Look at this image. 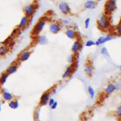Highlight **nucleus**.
I'll return each instance as SVG.
<instances>
[{
  "mask_svg": "<svg viewBox=\"0 0 121 121\" xmlns=\"http://www.w3.org/2000/svg\"><path fill=\"white\" fill-rule=\"evenodd\" d=\"M97 26L99 30L106 31L111 26V18L108 15L102 14L97 20Z\"/></svg>",
  "mask_w": 121,
  "mask_h": 121,
  "instance_id": "1",
  "label": "nucleus"
},
{
  "mask_svg": "<svg viewBox=\"0 0 121 121\" xmlns=\"http://www.w3.org/2000/svg\"><path fill=\"white\" fill-rule=\"evenodd\" d=\"M48 18L47 17H43L42 18L40 19L38 21V22L34 26V28L33 29V35H38L44 28L45 26H46V22L48 21Z\"/></svg>",
  "mask_w": 121,
  "mask_h": 121,
  "instance_id": "2",
  "label": "nucleus"
},
{
  "mask_svg": "<svg viewBox=\"0 0 121 121\" xmlns=\"http://www.w3.org/2000/svg\"><path fill=\"white\" fill-rule=\"evenodd\" d=\"M117 8V1L116 0H107L105 5V12L106 15L112 14Z\"/></svg>",
  "mask_w": 121,
  "mask_h": 121,
  "instance_id": "3",
  "label": "nucleus"
},
{
  "mask_svg": "<svg viewBox=\"0 0 121 121\" xmlns=\"http://www.w3.org/2000/svg\"><path fill=\"white\" fill-rule=\"evenodd\" d=\"M37 8V5L35 4H31L27 5L24 8V13L26 16L30 18L34 15Z\"/></svg>",
  "mask_w": 121,
  "mask_h": 121,
  "instance_id": "4",
  "label": "nucleus"
},
{
  "mask_svg": "<svg viewBox=\"0 0 121 121\" xmlns=\"http://www.w3.org/2000/svg\"><path fill=\"white\" fill-rule=\"evenodd\" d=\"M114 39V36L111 34H108L106 36H100L95 41V46H100L106 43L109 42Z\"/></svg>",
  "mask_w": 121,
  "mask_h": 121,
  "instance_id": "5",
  "label": "nucleus"
},
{
  "mask_svg": "<svg viewBox=\"0 0 121 121\" xmlns=\"http://www.w3.org/2000/svg\"><path fill=\"white\" fill-rule=\"evenodd\" d=\"M83 44L82 41L80 40H76L74 41L72 47H71V52L72 54H77L82 48Z\"/></svg>",
  "mask_w": 121,
  "mask_h": 121,
  "instance_id": "6",
  "label": "nucleus"
},
{
  "mask_svg": "<svg viewBox=\"0 0 121 121\" xmlns=\"http://www.w3.org/2000/svg\"><path fill=\"white\" fill-rule=\"evenodd\" d=\"M59 10L64 15H67L71 12V8L69 5L66 2H61L59 4Z\"/></svg>",
  "mask_w": 121,
  "mask_h": 121,
  "instance_id": "7",
  "label": "nucleus"
},
{
  "mask_svg": "<svg viewBox=\"0 0 121 121\" xmlns=\"http://www.w3.org/2000/svg\"><path fill=\"white\" fill-rule=\"evenodd\" d=\"M50 98V91H46V92H44L41 95V97L40 98L39 104H40V106H45L47 104H48Z\"/></svg>",
  "mask_w": 121,
  "mask_h": 121,
  "instance_id": "8",
  "label": "nucleus"
},
{
  "mask_svg": "<svg viewBox=\"0 0 121 121\" xmlns=\"http://www.w3.org/2000/svg\"><path fill=\"white\" fill-rule=\"evenodd\" d=\"M74 67H75V63L73 65H70L67 67L65 71L64 72L63 74H62V78L63 79H68L69 78L72 76L74 71Z\"/></svg>",
  "mask_w": 121,
  "mask_h": 121,
  "instance_id": "9",
  "label": "nucleus"
},
{
  "mask_svg": "<svg viewBox=\"0 0 121 121\" xmlns=\"http://www.w3.org/2000/svg\"><path fill=\"white\" fill-rule=\"evenodd\" d=\"M31 55V52L28 50H26L20 53V55L18 56V59L21 62H24L30 59Z\"/></svg>",
  "mask_w": 121,
  "mask_h": 121,
  "instance_id": "10",
  "label": "nucleus"
},
{
  "mask_svg": "<svg viewBox=\"0 0 121 121\" xmlns=\"http://www.w3.org/2000/svg\"><path fill=\"white\" fill-rule=\"evenodd\" d=\"M49 31L50 33L54 34L59 33L61 30V27L60 25L57 22H53L49 25Z\"/></svg>",
  "mask_w": 121,
  "mask_h": 121,
  "instance_id": "11",
  "label": "nucleus"
},
{
  "mask_svg": "<svg viewBox=\"0 0 121 121\" xmlns=\"http://www.w3.org/2000/svg\"><path fill=\"white\" fill-rule=\"evenodd\" d=\"M115 91H117L115 84L111 82L109 83L107 86H106V87H105V90H104V93L106 95H111L112 93H114Z\"/></svg>",
  "mask_w": 121,
  "mask_h": 121,
  "instance_id": "12",
  "label": "nucleus"
},
{
  "mask_svg": "<svg viewBox=\"0 0 121 121\" xmlns=\"http://www.w3.org/2000/svg\"><path fill=\"white\" fill-rule=\"evenodd\" d=\"M30 18L27 17V16L24 15L21 18V20H20L19 24L18 25V27L20 28V30H24L28 26L30 22Z\"/></svg>",
  "mask_w": 121,
  "mask_h": 121,
  "instance_id": "13",
  "label": "nucleus"
},
{
  "mask_svg": "<svg viewBox=\"0 0 121 121\" xmlns=\"http://www.w3.org/2000/svg\"><path fill=\"white\" fill-rule=\"evenodd\" d=\"M65 35L68 39H70V40H74L75 39H76L78 33L74 28H69L65 31Z\"/></svg>",
  "mask_w": 121,
  "mask_h": 121,
  "instance_id": "14",
  "label": "nucleus"
},
{
  "mask_svg": "<svg viewBox=\"0 0 121 121\" xmlns=\"http://www.w3.org/2000/svg\"><path fill=\"white\" fill-rule=\"evenodd\" d=\"M18 69V65L17 63H13L11 65H9L7 69H6L5 72L8 74V75H11V74H14L16 73Z\"/></svg>",
  "mask_w": 121,
  "mask_h": 121,
  "instance_id": "15",
  "label": "nucleus"
},
{
  "mask_svg": "<svg viewBox=\"0 0 121 121\" xmlns=\"http://www.w3.org/2000/svg\"><path fill=\"white\" fill-rule=\"evenodd\" d=\"M84 71L87 76L92 77L93 74V69L92 66L89 63H86L84 66Z\"/></svg>",
  "mask_w": 121,
  "mask_h": 121,
  "instance_id": "16",
  "label": "nucleus"
},
{
  "mask_svg": "<svg viewBox=\"0 0 121 121\" xmlns=\"http://www.w3.org/2000/svg\"><path fill=\"white\" fill-rule=\"evenodd\" d=\"M96 7V3L93 0H87L84 4V8L86 9H95Z\"/></svg>",
  "mask_w": 121,
  "mask_h": 121,
  "instance_id": "17",
  "label": "nucleus"
},
{
  "mask_svg": "<svg viewBox=\"0 0 121 121\" xmlns=\"http://www.w3.org/2000/svg\"><path fill=\"white\" fill-rule=\"evenodd\" d=\"M48 42V38L46 35H39L37 38V43L39 44L40 45H45L47 44Z\"/></svg>",
  "mask_w": 121,
  "mask_h": 121,
  "instance_id": "18",
  "label": "nucleus"
},
{
  "mask_svg": "<svg viewBox=\"0 0 121 121\" xmlns=\"http://www.w3.org/2000/svg\"><path fill=\"white\" fill-rule=\"evenodd\" d=\"M2 94V98H3L5 102H10L12 100L14 99V95L12 94L11 92H9V91H6L5 92H4Z\"/></svg>",
  "mask_w": 121,
  "mask_h": 121,
  "instance_id": "19",
  "label": "nucleus"
},
{
  "mask_svg": "<svg viewBox=\"0 0 121 121\" xmlns=\"http://www.w3.org/2000/svg\"><path fill=\"white\" fill-rule=\"evenodd\" d=\"M19 106H20V103L18 99H13L11 101L8 102V106L13 110H15L18 108Z\"/></svg>",
  "mask_w": 121,
  "mask_h": 121,
  "instance_id": "20",
  "label": "nucleus"
},
{
  "mask_svg": "<svg viewBox=\"0 0 121 121\" xmlns=\"http://www.w3.org/2000/svg\"><path fill=\"white\" fill-rule=\"evenodd\" d=\"M9 75L6 72H4L0 75V86H2L6 83Z\"/></svg>",
  "mask_w": 121,
  "mask_h": 121,
  "instance_id": "21",
  "label": "nucleus"
},
{
  "mask_svg": "<svg viewBox=\"0 0 121 121\" xmlns=\"http://www.w3.org/2000/svg\"><path fill=\"white\" fill-rule=\"evenodd\" d=\"M9 50V48L8 46L6 45H2L0 46V56H4Z\"/></svg>",
  "mask_w": 121,
  "mask_h": 121,
  "instance_id": "22",
  "label": "nucleus"
},
{
  "mask_svg": "<svg viewBox=\"0 0 121 121\" xmlns=\"http://www.w3.org/2000/svg\"><path fill=\"white\" fill-rule=\"evenodd\" d=\"M77 60H78V58H77L76 54H72L70 56H69L68 57L67 59V63L70 65H73V64L76 63L77 62Z\"/></svg>",
  "mask_w": 121,
  "mask_h": 121,
  "instance_id": "23",
  "label": "nucleus"
},
{
  "mask_svg": "<svg viewBox=\"0 0 121 121\" xmlns=\"http://www.w3.org/2000/svg\"><path fill=\"white\" fill-rule=\"evenodd\" d=\"M87 92L90 96V98L92 99H93L95 97V89L93 88V87L91 86H88L87 87Z\"/></svg>",
  "mask_w": 121,
  "mask_h": 121,
  "instance_id": "24",
  "label": "nucleus"
},
{
  "mask_svg": "<svg viewBox=\"0 0 121 121\" xmlns=\"http://www.w3.org/2000/svg\"><path fill=\"white\" fill-rule=\"evenodd\" d=\"M115 30V33L117 35H118V36H121V20L116 26Z\"/></svg>",
  "mask_w": 121,
  "mask_h": 121,
  "instance_id": "25",
  "label": "nucleus"
},
{
  "mask_svg": "<svg viewBox=\"0 0 121 121\" xmlns=\"http://www.w3.org/2000/svg\"><path fill=\"white\" fill-rule=\"evenodd\" d=\"M100 53H101L102 55L105 56H109V51L108 50V48L104 46V47H102L101 50H100Z\"/></svg>",
  "mask_w": 121,
  "mask_h": 121,
  "instance_id": "26",
  "label": "nucleus"
},
{
  "mask_svg": "<svg viewBox=\"0 0 121 121\" xmlns=\"http://www.w3.org/2000/svg\"><path fill=\"white\" fill-rule=\"evenodd\" d=\"M85 45L87 47H92L93 46H95V41H94L92 40H88L86 41Z\"/></svg>",
  "mask_w": 121,
  "mask_h": 121,
  "instance_id": "27",
  "label": "nucleus"
},
{
  "mask_svg": "<svg viewBox=\"0 0 121 121\" xmlns=\"http://www.w3.org/2000/svg\"><path fill=\"white\" fill-rule=\"evenodd\" d=\"M13 39H14V37H12V36L9 37L7 38V39H6L4 41L3 44L8 46V45H9L10 44L12 43V42L13 41Z\"/></svg>",
  "mask_w": 121,
  "mask_h": 121,
  "instance_id": "28",
  "label": "nucleus"
},
{
  "mask_svg": "<svg viewBox=\"0 0 121 121\" xmlns=\"http://www.w3.org/2000/svg\"><path fill=\"white\" fill-rule=\"evenodd\" d=\"M20 30H20V28H19L18 27H16V28H15L13 30V31H12L11 35V36H12V37H15V36H16V35H17L19 33H20Z\"/></svg>",
  "mask_w": 121,
  "mask_h": 121,
  "instance_id": "29",
  "label": "nucleus"
},
{
  "mask_svg": "<svg viewBox=\"0 0 121 121\" xmlns=\"http://www.w3.org/2000/svg\"><path fill=\"white\" fill-rule=\"evenodd\" d=\"M91 18L89 17L85 19V22H84V26H85V28L87 29V28H89L90 24H91Z\"/></svg>",
  "mask_w": 121,
  "mask_h": 121,
  "instance_id": "30",
  "label": "nucleus"
},
{
  "mask_svg": "<svg viewBox=\"0 0 121 121\" xmlns=\"http://www.w3.org/2000/svg\"><path fill=\"white\" fill-rule=\"evenodd\" d=\"M33 118H34V121H39L40 119V112L37 110H35L34 111V114H33Z\"/></svg>",
  "mask_w": 121,
  "mask_h": 121,
  "instance_id": "31",
  "label": "nucleus"
},
{
  "mask_svg": "<svg viewBox=\"0 0 121 121\" xmlns=\"http://www.w3.org/2000/svg\"><path fill=\"white\" fill-rule=\"evenodd\" d=\"M115 115L118 118H121V104L117 108L115 111Z\"/></svg>",
  "mask_w": 121,
  "mask_h": 121,
  "instance_id": "32",
  "label": "nucleus"
},
{
  "mask_svg": "<svg viewBox=\"0 0 121 121\" xmlns=\"http://www.w3.org/2000/svg\"><path fill=\"white\" fill-rule=\"evenodd\" d=\"M55 102H56V100L54 98H50L49 100H48V105H49L50 107H51V106L53 105V104H54Z\"/></svg>",
  "mask_w": 121,
  "mask_h": 121,
  "instance_id": "33",
  "label": "nucleus"
},
{
  "mask_svg": "<svg viewBox=\"0 0 121 121\" xmlns=\"http://www.w3.org/2000/svg\"><path fill=\"white\" fill-rule=\"evenodd\" d=\"M58 105H59V104H58V102L57 101H56L53 104V105H52V106H51V109L53 110H54L56 109H57V108L58 107Z\"/></svg>",
  "mask_w": 121,
  "mask_h": 121,
  "instance_id": "34",
  "label": "nucleus"
},
{
  "mask_svg": "<svg viewBox=\"0 0 121 121\" xmlns=\"http://www.w3.org/2000/svg\"><path fill=\"white\" fill-rule=\"evenodd\" d=\"M115 86L117 91H121V82H118L116 83Z\"/></svg>",
  "mask_w": 121,
  "mask_h": 121,
  "instance_id": "35",
  "label": "nucleus"
},
{
  "mask_svg": "<svg viewBox=\"0 0 121 121\" xmlns=\"http://www.w3.org/2000/svg\"><path fill=\"white\" fill-rule=\"evenodd\" d=\"M63 24L66 25V26H69V25L70 24V22L69 20H63Z\"/></svg>",
  "mask_w": 121,
  "mask_h": 121,
  "instance_id": "36",
  "label": "nucleus"
},
{
  "mask_svg": "<svg viewBox=\"0 0 121 121\" xmlns=\"http://www.w3.org/2000/svg\"><path fill=\"white\" fill-rule=\"evenodd\" d=\"M6 91H7V90L5 88H4V87H2V88L1 89V93H3L4 92H5Z\"/></svg>",
  "mask_w": 121,
  "mask_h": 121,
  "instance_id": "37",
  "label": "nucleus"
},
{
  "mask_svg": "<svg viewBox=\"0 0 121 121\" xmlns=\"http://www.w3.org/2000/svg\"><path fill=\"white\" fill-rule=\"evenodd\" d=\"M1 110H2V106H1V105L0 104V112H1Z\"/></svg>",
  "mask_w": 121,
  "mask_h": 121,
  "instance_id": "38",
  "label": "nucleus"
},
{
  "mask_svg": "<svg viewBox=\"0 0 121 121\" xmlns=\"http://www.w3.org/2000/svg\"><path fill=\"white\" fill-rule=\"evenodd\" d=\"M95 1H97V2H99V1H100L101 0H95Z\"/></svg>",
  "mask_w": 121,
  "mask_h": 121,
  "instance_id": "39",
  "label": "nucleus"
},
{
  "mask_svg": "<svg viewBox=\"0 0 121 121\" xmlns=\"http://www.w3.org/2000/svg\"><path fill=\"white\" fill-rule=\"evenodd\" d=\"M119 70H120V71H121V65L119 66Z\"/></svg>",
  "mask_w": 121,
  "mask_h": 121,
  "instance_id": "40",
  "label": "nucleus"
},
{
  "mask_svg": "<svg viewBox=\"0 0 121 121\" xmlns=\"http://www.w3.org/2000/svg\"></svg>",
  "mask_w": 121,
  "mask_h": 121,
  "instance_id": "41",
  "label": "nucleus"
}]
</instances>
